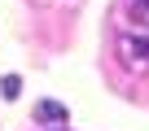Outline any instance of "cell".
<instances>
[{
  "instance_id": "1",
  "label": "cell",
  "mask_w": 149,
  "mask_h": 131,
  "mask_svg": "<svg viewBox=\"0 0 149 131\" xmlns=\"http://www.w3.org/2000/svg\"><path fill=\"white\" fill-rule=\"evenodd\" d=\"M114 57L127 74H149V0H114Z\"/></svg>"
},
{
  "instance_id": "2",
  "label": "cell",
  "mask_w": 149,
  "mask_h": 131,
  "mask_svg": "<svg viewBox=\"0 0 149 131\" xmlns=\"http://www.w3.org/2000/svg\"><path fill=\"white\" fill-rule=\"evenodd\" d=\"M35 118H40L44 127H66V105H57V101H40V105H35Z\"/></svg>"
},
{
  "instance_id": "3",
  "label": "cell",
  "mask_w": 149,
  "mask_h": 131,
  "mask_svg": "<svg viewBox=\"0 0 149 131\" xmlns=\"http://www.w3.org/2000/svg\"><path fill=\"white\" fill-rule=\"evenodd\" d=\"M0 92H5V101H18V96H22V79H18V74H9L5 83H0Z\"/></svg>"
},
{
  "instance_id": "4",
  "label": "cell",
  "mask_w": 149,
  "mask_h": 131,
  "mask_svg": "<svg viewBox=\"0 0 149 131\" xmlns=\"http://www.w3.org/2000/svg\"><path fill=\"white\" fill-rule=\"evenodd\" d=\"M35 5H44V9H74L79 0H35Z\"/></svg>"
}]
</instances>
